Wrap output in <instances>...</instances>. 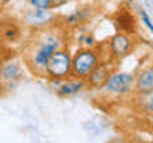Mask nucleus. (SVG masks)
Wrapping results in <instances>:
<instances>
[{"label": "nucleus", "instance_id": "obj_9", "mask_svg": "<svg viewBox=\"0 0 153 143\" xmlns=\"http://www.w3.org/2000/svg\"><path fill=\"white\" fill-rule=\"evenodd\" d=\"M26 22L33 27H45L53 22V13L48 11V8H35L27 13Z\"/></svg>", "mask_w": 153, "mask_h": 143}, {"label": "nucleus", "instance_id": "obj_10", "mask_svg": "<svg viewBox=\"0 0 153 143\" xmlns=\"http://www.w3.org/2000/svg\"><path fill=\"white\" fill-rule=\"evenodd\" d=\"M108 76H110V72L107 69V65L99 64L88 76H86L85 83L88 86H91V88H94V89H99V88H102V86L105 84V81H107Z\"/></svg>", "mask_w": 153, "mask_h": 143}, {"label": "nucleus", "instance_id": "obj_4", "mask_svg": "<svg viewBox=\"0 0 153 143\" xmlns=\"http://www.w3.org/2000/svg\"><path fill=\"white\" fill-rule=\"evenodd\" d=\"M134 86V75L128 72H117V73H110V76L105 81L102 88L107 92L113 95H123L132 91Z\"/></svg>", "mask_w": 153, "mask_h": 143}, {"label": "nucleus", "instance_id": "obj_13", "mask_svg": "<svg viewBox=\"0 0 153 143\" xmlns=\"http://www.w3.org/2000/svg\"><path fill=\"white\" fill-rule=\"evenodd\" d=\"M140 16H142V19H143V22H145L147 29H148V30H152L153 26H152V21H150V18H148V14H147V13L142 10V11H140Z\"/></svg>", "mask_w": 153, "mask_h": 143}, {"label": "nucleus", "instance_id": "obj_7", "mask_svg": "<svg viewBox=\"0 0 153 143\" xmlns=\"http://www.w3.org/2000/svg\"><path fill=\"white\" fill-rule=\"evenodd\" d=\"M108 46H110V52H112L113 57H123L132 51L131 37L124 32H120L117 35H113L108 41Z\"/></svg>", "mask_w": 153, "mask_h": 143}, {"label": "nucleus", "instance_id": "obj_15", "mask_svg": "<svg viewBox=\"0 0 153 143\" xmlns=\"http://www.w3.org/2000/svg\"><path fill=\"white\" fill-rule=\"evenodd\" d=\"M2 3H8V2H11V0H0Z\"/></svg>", "mask_w": 153, "mask_h": 143}, {"label": "nucleus", "instance_id": "obj_8", "mask_svg": "<svg viewBox=\"0 0 153 143\" xmlns=\"http://www.w3.org/2000/svg\"><path fill=\"white\" fill-rule=\"evenodd\" d=\"M134 89L137 94H145L153 91V69L152 65H147L145 69H140L137 75L134 76Z\"/></svg>", "mask_w": 153, "mask_h": 143}, {"label": "nucleus", "instance_id": "obj_5", "mask_svg": "<svg viewBox=\"0 0 153 143\" xmlns=\"http://www.w3.org/2000/svg\"><path fill=\"white\" fill-rule=\"evenodd\" d=\"M22 76V69L18 60H8L0 65V88L11 91L16 88Z\"/></svg>", "mask_w": 153, "mask_h": 143}, {"label": "nucleus", "instance_id": "obj_2", "mask_svg": "<svg viewBox=\"0 0 153 143\" xmlns=\"http://www.w3.org/2000/svg\"><path fill=\"white\" fill-rule=\"evenodd\" d=\"M99 64H100L99 62V54L93 49V48L78 49L74 56H72L70 75L74 76V78L86 80V76H88Z\"/></svg>", "mask_w": 153, "mask_h": 143}, {"label": "nucleus", "instance_id": "obj_1", "mask_svg": "<svg viewBox=\"0 0 153 143\" xmlns=\"http://www.w3.org/2000/svg\"><path fill=\"white\" fill-rule=\"evenodd\" d=\"M59 46H61V38L54 32L46 30L40 33V37L37 38L35 46L30 51V65L33 67V70L37 73H45L48 59Z\"/></svg>", "mask_w": 153, "mask_h": 143}, {"label": "nucleus", "instance_id": "obj_11", "mask_svg": "<svg viewBox=\"0 0 153 143\" xmlns=\"http://www.w3.org/2000/svg\"><path fill=\"white\" fill-rule=\"evenodd\" d=\"M117 24H118L120 30L128 32V33L134 32V29H136V21H134V18H132V14H131L129 10L118 11V14H117Z\"/></svg>", "mask_w": 153, "mask_h": 143}, {"label": "nucleus", "instance_id": "obj_3", "mask_svg": "<svg viewBox=\"0 0 153 143\" xmlns=\"http://www.w3.org/2000/svg\"><path fill=\"white\" fill-rule=\"evenodd\" d=\"M70 70H72L70 51L64 49V48H57L46 62L45 73L51 80H65L70 76Z\"/></svg>", "mask_w": 153, "mask_h": 143}, {"label": "nucleus", "instance_id": "obj_12", "mask_svg": "<svg viewBox=\"0 0 153 143\" xmlns=\"http://www.w3.org/2000/svg\"><path fill=\"white\" fill-rule=\"evenodd\" d=\"M33 8H50L53 0H29Z\"/></svg>", "mask_w": 153, "mask_h": 143}, {"label": "nucleus", "instance_id": "obj_14", "mask_svg": "<svg viewBox=\"0 0 153 143\" xmlns=\"http://www.w3.org/2000/svg\"><path fill=\"white\" fill-rule=\"evenodd\" d=\"M67 0H53V3H51V7L50 8H57V7H61L62 3H65Z\"/></svg>", "mask_w": 153, "mask_h": 143}, {"label": "nucleus", "instance_id": "obj_6", "mask_svg": "<svg viewBox=\"0 0 153 143\" xmlns=\"http://www.w3.org/2000/svg\"><path fill=\"white\" fill-rule=\"evenodd\" d=\"M51 84L54 86V91L61 97H69L76 92H80L81 89L86 86L85 80L74 78V80H51Z\"/></svg>", "mask_w": 153, "mask_h": 143}]
</instances>
